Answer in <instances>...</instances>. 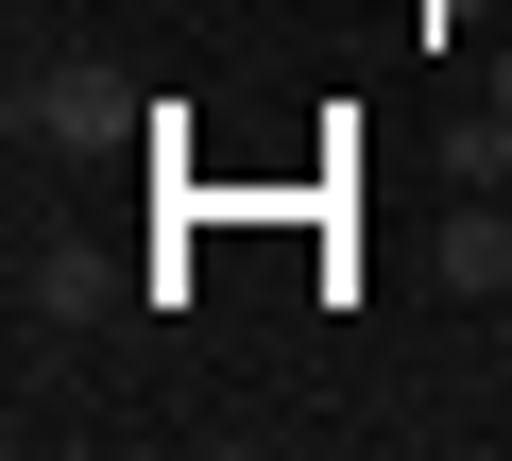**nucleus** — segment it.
<instances>
[{"label": "nucleus", "mask_w": 512, "mask_h": 461, "mask_svg": "<svg viewBox=\"0 0 512 461\" xmlns=\"http://www.w3.org/2000/svg\"><path fill=\"white\" fill-rule=\"evenodd\" d=\"M18 137H52V154H120V137H154V103H137L120 69H35V86H18Z\"/></svg>", "instance_id": "1"}, {"label": "nucleus", "mask_w": 512, "mask_h": 461, "mask_svg": "<svg viewBox=\"0 0 512 461\" xmlns=\"http://www.w3.org/2000/svg\"><path fill=\"white\" fill-rule=\"evenodd\" d=\"M103 291H120V274H103L86 240H35V257H18V359H35V342H69Z\"/></svg>", "instance_id": "2"}, {"label": "nucleus", "mask_w": 512, "mask_h": 461, "mask_svg": "<svg viewBox=\"0 0 512 461\" xmlns=\"http://www.w3.org/2000/svg\"><path fill=\"white\" fill-rule=\"evenodd\" d=\"M444 291H461V308H495V291H512V205H478V188L444 205Z\"/></svg>", "instance_id": "3"}, {"label": "nucleus", "mask_w": 512, "mask_h": 461, "mask_svg": "<svg viewBox=\"0 0 512 461\" xmlns=\"http://www.w3.org/2000/svg\"><path fill=\"white\" fill-rule=\"evenodd\" d=\"M478 103H495V120H512V35H495V69H478Z\"/></svg>", "instance_id": "4"}]
</instances>
